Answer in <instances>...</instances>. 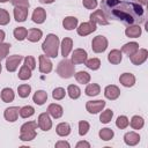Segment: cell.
<instances>
[{
	"mask_svg": "<svg viewBox=\"0 0 148 148\" xmlns=\"http://www.w3.org/2000/svg\"><path fill=\"white\" fill-rule=\"evenodd\" d=\"M24 65H25V66H28L31 71H32V69H35V68H36V61H35V58H34V57H31V56L25 57V58H24Z\"/></svg>",
	"mask_w": 148,
	"mask_h": 148,
	"instance_id": "46",
	"label": "cell"
},
{
	"mask_svg": "<svg viewBox=\"0 0 148 148\" xmlns=\"http://www.w3.org/2000/svg\"><path fill=\"white\" fill-rule=\"evenodd\" d=\"M124 141L128 146H135L140 141V135L135 132H128L124 135Z\"/></svg>",
	"mask_w": 148,
	"mask_h": 148,
	"instance_id": "17",
	"label": "cell"
},
{
	"mask_svg": "<svg viewBox=\"0 0 148 148\" xmlns=\"http://www.w3.org/2000/svg\"><path fill=\"white\" fill-rule=\"evenodd\" d=\"M62 25L66 30H73L77 27V18L74 16H67L62 21Z\"/></svg>",
	"mask_w": 148,
	"mask_h": 148,
	"instance_id": "23",
	"label": "cell"
},
{
	"mask_svg": "<svg viewBox=\"0 0 148 148\" xmlns=\"http://www.w3.org/2000/svg\"><path fill=\"white\" fill-rule=\"evenodd\" d=\"M58 49H59V38L53 34H49L45 40L42 44V50L46 54V57L56 58L58 57Z\"/></svg>",
	"mask_w": 148,
	"mask_h": 148,
	"instance_id": "2",
	"label": "cell"
},
{
	"mask_svg": "<svg viewBox=\"0 0 148 148\" xmlns=\"http://www.w3.org/2000/svg\"><path fill=\"white\" fill-rule=\"evenodd\" d=\"M91 47H92V51L96 52V53H102L106 50L108 47V39L102 36V35H98L96 37H94L92 42H91Z\"/></svg>",
	"mask_w": 148,
	"mask_h": 148,
	"instance_id": "5",
	"label": "cell"
},
{
	"mask_svg": "<svg viewBox=\"0 0 148 148\" xmlns=\"http://www.w3.org/2000/svg\"><path fill=\"white\" fill-rule=\"evenodd\" d=\"M87 52L83 49H76L74 50L72 54V62L73 64H83L87 60Z\"/></svg>",
	"mask_w": 148,
	"mask_h": 148,
	"instance_id": "12",
	"label": "cell"
},
{
	"mask_svg": "<svg viewBox=\"0 0 148 148\" xmlns=\"http://www.w3.org/2000/svg\"><path fill=\"white\" fill-rule=\"evenodd\" d=\"M30 77H31V69H30L28 66L23 65V66L21 67L20 72H18V79H20V80H28V79H30Z\"/></svg>",
	"mask_w": 148,
	"mask_h": 148,
	"instance_id": "36",
	"label": "cell"
},
{
	"mask_svg": "<svg viewBox=\"0 0 148 148\" xmlns=\"http://www.w3.org/2000/svg\"><path fill=\"white\" fill-rule=\"evenodd\" d=\"M113 131L111 130V128H108V127H105V128H102L101 131H99V138L102 139V140H104V141H109V140H111L112 138H113Z\"/></svg>",
	"mask_w": 148,
	"mask_h": 148,
	"instance_id": "34",
	"label": "cell"
},
{
	"mask_svg": "<svg viewBox=\"0 0 148 148\" xmlns=\"http://www.w3.org/2000/svg\"><path fill=\"white\" fill-rule=\"evenodd\" d=\"M89 127H90L89 123H87L84 120H81L79 123V134L80 135H86L88 133V131H89Z\"/></svg>",
	"mask_w": 148,
	"mask_h": 148,
	"instance_id": "45",
	"label": "cell"
},
{
	"mask_svg": "<svg viewBox=\"0 0 148 148\" xmlns=\"http://www.w3.org/2000/svg\"><path fill=\"white\" fill-rule=\"evenodd\" d=\"M139 50V44L135 43V42H130V43H126L123 47H121V52H124L125 54H127L128 57L134 54L136 51Z\"/></svg>",
	"mask_w": 148,
	"mask_h": 148,
	"instance_id": "22",
	"label": "cell"
},
{
	"mask_svg": "<svg viewBox=\"0 0 148 148\" xmlns=\"http://www.w3.org/2000/svg\"><path fill=\"white\" fill-rule=\"evenodd\" d=\"M106 16L121 21L128 25L143 21V7L136 2L126 0H104L102 1Z\"/></svg>",
	"mask_w": 148,
	"mask_h": 148,
	"instance_id": "1",
	"label": "cell"
},
{
	"mask_svg": "<svg viewBox=\"0 0 148 148\" xmlns=\"http://www.w3.org/2000/svg\"><path fill=\"white\" fill-rule=\"evenodd\" d=\"M42 35H43L42 30L32 28V29H29V30H28V34H27V38H28V40H30V42L35 43V42H38V40L40 39Z\"/></svg>",
	"mask_w": 148,
	"mask_h": 148,
	"instance_id": "25",
	"label": "cell"
},
{
	"mask_svg": "<svg viewBox=\"0 0 148 148\" xmlns=\"http://www.w3.org/2000/svg\"><path fill=\"white\" fill-rule=\"evenodd\" d=\"M36 128H37V123L35 121H28L21 126V134L20 139L22 141H31L32 139L36 138Z\"/></svg>",
	"mask_w": 148,
	"mask_h": 148,
	"instance_id": "4",
	"label": "cell"
},
{
	"mask_svg": "<svg viewBox=\"0 0 148 148\" xmlns=\"http://www.w3.org/2000/svg\"><path fill=\"white\" fill-rule=\"evenodd\" d=\"M147 58H148V51H147L146 49H140V50H138L134 54L130 56V59H131L132 64H134V65H136V66L143 64V62L147 60Z\"/></svg>",
	"mask_w": 148,
	"mask_h": 148,
	"instance_id": "6",
	"label": "cell"
},
{
	"mask_svg": "<svg viewBox=\"0 0 148 148\" xmlns=\"http://www.w3.org/2000/svg\"><path fill=\"white\" fill-rule=\"evenodd\" d=\"M1 68H2V67H1V62H0V73H1Z\"/></svg>",
	"mask_w": 148,
	"mask_h": 148,
	"instance_id": "55",
	"label": "cell"
},
{
	"mask_svg": "<svg viewBox=\"0 0 148 148\" xmlns=\"http://www.w3.org/2000/svg\"><path fill=\"white\" fill-rule=\"evenodd\" d=\"M86 66L89 68V69H92V71H96L101 67V60L97 59V58H91V59H88L86 60Z\"/></svg>",
	"mask_w": 148,
	"mask_h": 148,
	"instance_id": "39",
	"label": "cell"
},
{
	"mask_svg": "<svg viewBox=\"0 0 148 148\" xmlns=\"http://www.w3.org/2000/svg\"><path fill=\"white\" fill-rule=\"evenodd\" d=\"M27 34H28V30L24 27H18L14 30V37L17 40H23L24 38H27Z\"/></svg>",
	"mask_w": 148,
	"mask_h": 148,
	"instance_id": "35",
	"label": "cell"
},
{
	"mask_svg": "<svg viewBox=\"0 0 148 148\" xmlns=\"http://www.w3.org/2000/svg\"><path fill=\"white\" fill-rule=\"evenodd\" d=\"M74 72H75V67H74V64L72 62V60L64 58V60H61L58 64L57 73L59 74V76H61L64 79H69L74 75Z\"/></svg>",
	"mask_w": 148,
	"mask_h": 148,
	"instance_id": "3",
	"label": "cell"
},
{
	"mask_svg": "<svg viewBox=\"0 0 148 148\" xmlns=\"http://www.w3.org/2000/svg\"><path fill=\"white\" fill-rule=\"evenodd\" d=\"M125 35L131 38H138L141 35V27L140 25H130L125 30Z\"/></svg>",
	"mask_w": 148,
	"mask_h": 148,
	"instance_id": "24",
	"label": "cell"
},
{
	"mask_svg": "<svg viewBox=\"0 0 148 148\" xmlns=\"http://www.w3.org/2000/svg\"><path fill=\"white\" fill-rule=\"evenodd\" d=\"M75 79H76V81H77L79 83L86 84V83H88V82L90 81V75H89L87 72L81 71V72H77V73L75 74Z\"/></svg>",
	"mask_w": 148,
	"mask_h": 148,
	"instance_id": "32",
	"label": "cell"
},
{
	"mask_svg": "<svg viewBox=\"0 0 148 148\" xmlns=\"http://www.w3.org/2000/svg\"><path fill=\"white\" fill-rule=\"evenodd\" d=\"M22 60H23L22 56H17V54L9 56L6 59V68H7V71L8 72H15Z\"/></svg>",
	"mask_w": 148,
	"mask_h": 148,
	"instance_id": "7",
	"label": "cell"
},
{
	"mask_svg": "<svg viewBox=\"0 0 148 148\" xmlns=\"http://www.w3.org/2000/svg\"><path fill=\"white\" fill-rule=\"evenodd\" d=\"M102 1H104V0H102Z\"/></svg>",
	"mask_w": 148,
	"mask_h": 148,
	"instance_id": "56",
	"label": "cell"
},
{
	"mask_svg": "<svg viewBox=\"0 0 148 148\" xmlns=\"http://www.w3.org/2000/svg\"><path fill=\"white\" fill-rule=\"evenodd\" d=\"M12 3L14 7H23V8H29L30 3L28 0H12Z\"/></svg>",
	"mask_w": 148,
	"mask_h": 148,
	"instance_id": "47",
	"label": "cell"
},
{
	"mask_svg": "<svg viewBox=\"0 0 148 148\" xmlns=\"http://www.w3.org/2000/svg\"><path fill=\"white\" fill-rule=\"evenodd\" d=\"M5 39V31L3 30H0V43H2Z\"/></svg>",
	"mask_w": 148,
	"mask_h": 148,
	"instance_id": "51",
	"label": "cell"
},
{
	"mask_svg": "<svg viewBox=\"0 0 148 148\" xmlns=\"http://www.w3.org/2000/svg\"><path fill=\"white\" fill-rule=\"evenodd\" d=\"M90 21L94 22L95 24H102V25L109 24V21L106 20V16L102 9H97L94 13H91L90 14Z\"/></svg>",
	"mask_w": 148,
	"mask_h": 148,
	"instance_id": "8",
	"label": "cell"
},
{
	"mask_svg": "<svg viewBox=\"0 0 148 148\" xmlns=\"http://www.w3.org/2000/svg\"><path fill=\"white\" fill-rule=\"evenodd\" d=\"M56 131H57V134L58 135H60V136H67L71 133V126L67 123H60V124H58Z\"/></svg>",
	"mask_w": 148,
	"mask_h": 148,
	"instance_id": "28",
	"label": "cell"
},
{
	"mask_svg": "<svg viewBox=\"0 0 148 148\" xmlns=\"http://www.w3.org/2000/svg\"><path fill=\"white\" fill-rule=\"evenodd\" d=\"M99 91H101V88H99V86L97 83H90V84H88L87 88H86V90H84V92H86L87 96H96V95L99 94Z\"/></svg>",
	"mask_w": 148,
	"mask_h": 148,
	"instance_id": "30",
	"label": "cell"
},
{
	"mask_svg": "<svg viewBox=\"0 0 148 148\" xmlns=\"http://www.w3.org/2000/svg\"><path fill=\"white\" fill-rule=\"evenodd\" d=\"M139 2H140L141 5H145V6L147 5V0H139Z\"/></svg>",
	"mask_w": 148,
	"mask_h": 148,
	"instance_id": "53",
	"label": "cell"
},
{
	"mask_svg": "<svg viewBox=\"0 0 148 148\" xmlns=\"http://www.w3.org/2000/svg\"><path fill=\"white\" fill-rule=\"evenodd\" d=\"M38 127L43 131H49L51 130L52 127V121L50 119V116L49 113L44 112V113H40L39 117H38Z\"/></svg>",
	"mask_w": 148,
	"mask_h": 148,
	"instance_id": "11",
	"label": "cell"
},
{
	"mask_svg": "<svg viewBox=\"0 0 148 148\" xmlns=\"http://www.w3.org/2000/svg\"><path fill=\"white\" fill-rule=\"evenodd\" d=\"M104 95H105V97H106L108 99L113 101V99H116V98L119 97L120 90H119V88H118L117 86L110 84V86L105 87V89H104Z\"/></svg>",
	"mask_w": 148,
	"mask_h": 148,
	"instance_id": "13",
	"label": "cell"
},
{
	"mask_svg": "<svg viewBox=\"0 0 148 148\" xmlns=\"http://www.w3.org/2000/svg\"><path fill=\"white\" fill-rule=\"evenodd\" d=\"M61 147H66V148H69L71 146H69V143L67 142V141H58L57 143H56V148H61Z\"/></svg>",
	"mask_w": 148,
	"mask_h": 148,
	"instance_id": "49",
	"label": "cell"
},
{
	"mask_svg": "<svg viewBox=\"0 0 148 148\" xmlns=\"http://www.w3.org/2000/svg\"><path fill=\"white\" fill-rule=\"evenodd\" d=\"M18 113H20V116L22 118H29V117H31L35 113V109L32 106H30V105H25V106L20 109Z\"/></svg>",
	"mask_w": 148,
	"mask_h": 148,
	"instance_id": "38",
	"label": "cell"
},
{
	"mask_svg": "<svg viewBox=\"0 0 148 148\" xmlns=\"http://www.w3.org/2000/svg\"><path fill=\"white\" fill-rule=\"evenodd\" d=\"M128 124H130V121H128V118L126 116H119L117 118V120H116V126L118 128H120V130L126 128L128 126Z\"/></svg>",
	"mask_w": 148,
	"mask_h": 148,
	"instance_id": "41",
	"label": "cell"
},
{
	"mask_svg": "<svg viewBox=\"0 0 148 148\" xmlns=\"http://www.w3.org/2000/svg\"><path fill=\"white\" fill-rule=\"evenodd\" d=\"M65 95H66V92H65V89L64 88H56L54 90H53V92H52V97L54 98V99H57V101H59V99H62L64 97H65Z\"/></svg>",
	"mask_w": 148,
	"mask_h": 148,
	"instance_id": "44",
	"label": "cell"
},
{
	"mask_svg": "<svg viewBox=\"0 0 148 148\" xmlns=\"http://www.w3.org/2000/svg\"><path fill=\"white\" fill-rule=\"evenodd\" d=\"M81 147H86V148H89L90 147V143L87 142V141H80L76 143V148H81Z\"/></svg>",
	"mask_w": 148,
	"mask_h": 148,
	"instance_id": "50",
	"label": "cell"
},
{
	"mask_svg": "<svg viewBox=\"0 0 148 148\" xmlns=\"http://www.w3.org/2000/svg\"><path fill=\"white\" fill-rule=\"evenodd\" d=\"M72 46H73V40L71 38H68V37H65L62 39L61 46H60L61 47V56L64 58H66L69 54V52L72 51Z\"/></svg>",
	"mask_w": 148,
	"mask_h": 148,
	"instance_id": "18",
	"label": "cell"
},
{
	"mask_svg": "<svg viewBox=\"0 0 148 148\" xmlns=\"http://www.w3.org/2000/svg\"><path fill=\"white\" fill-rule=\"evenodd\" d=\"M67 92H68V96L72 98V99H76L80 97L81 95V90L75 84H69L68 88H67Z\"/></svg>",
	"mask_w": 148,
	"mask_h": 148,
	"instance_id": "31",
	"label": "cell"
},
{
	"mask_svg": "<svg viewBox=\"0 0 148 148\" xmlns=\"http://www.w3.org/2000/svg\"><path fill=\"white\" fill-rule=\"evenodd\" d=\"M18 112H20V109L17 106H10V108H7L5 110V113H3V117L7 121H15L18 117Z\"/></svg>",
	"mask_w": 148,
	"mask_h": 148,
	"instance_id": "14",
	"label": "cell"
},
{
	"mask_svg": "<svg viewBox=\"0 0 148 148\" xmlns=\"http://www.w3.org/2000/svg\"><path fill=\"white\" fill-rule=\"evenodd\" d=\"M62 112H64L62 108H61L59 104H56V103L50 104L49 108H47V113L51 114V116H52L53 118H56V119L60 118V117L62 116Z\"/></svg>",
	"mask_w": 148,
	"mask_h": 148,
	"instance_id": "20",
	"label": "cell"
},
{
	"mask_svg": "<svg viewBox=\"0 0 148 148\" xmlns=\"http://www.w3.org/2000/svg\"><path fill=\"white\" fill-rule=\"evenodd\" d=\"M54 0H39L40 3H52Z\"/></svg>",
	"mask_w": 148,
	"mask_h": 148,
	"instance_id": "52",
	"label": "cell"
},
{
	"mask_svg": "<svg viewBox=\"0 0 148 148\" xmlns=\"http://www.w3.org/2000/svg\"><path fill=\"white\" fill-rule=\"evenodd\" d=\"M28 8L23 7H15L14 8V17L17 22H24L28 16Z\"/></svg>",
	"mask_w": 148,
	"mask_h": 148,
	"instance_id": "21",
	"label": "cell"
},
{
	"mask_svg": "<svg viewBox=\"0 0 148 148\" xmlns=\"http://www.w3.org/2000/svg\"><path fill=\"white\" fill-rule=\"evenodd\" d=\"M45 18H46V12H45V9L42 8V7H37L34 10V13H32V21L35 23L40 24V23H43L45 21Z\"/></svg>",
	"mask_w": 148,
	"mask_h": 148,
	"instance_id": "16",
	"label": "cell"
},
{
	"mask_svg": "<svg viewBox=\"0 0 148 148\" xmlns=\"http://www.w3.org/2000/svg\"><path fill=\"white\" fill-rule=\"evenodd\" d=\"M119 82H120L124 87H132V86H134V83H135V77H134V75L131 74V73H124V74L120 75Z\"/></svg>",
	"mask_w": 148,
	"mask_h": 148,
	"instance_id": "19",
	"label": "cell"
},
{
	"mask_svg": "<svg viewBox=\"0 0 148 148\" xmlns=\"http://www.w3.org/2000/svg\"><path fill=\"white\" fill-rule=\"evenodd\" d=\"M7 1H9V0H0V2H7Z\"/></svg>",
	"mask_w": 148,
	"mask_h": 148,
	"instance_id": "54",
	"label": "cell"
},
{
	"mask_svg": "<svg viewBox=\"0 0 148 148\" xmlns=\"http://www.w3.org/2000/svg\"><path fill=\"white\" fill-rule=\"evenodd\" d=\"M112 116H113L112 110H111V109H108V110H105V111H103V112L101 113L99 120H101V123H103V124H108V123L111 121Z\"/></svg>",
	"mask_w": 148,
	"mask_h": 148,
	"instance_id": "40",
	"label": "cell"
},
{
	"mask_svg": "<svg viewBox=\"0 0 148 148\" xmlns=\"http://www.w3.org/2000/svg\"><path fill=\"white\" fill-rule=\"evenodd\" d=\"M46 99H47V94L44 90H37L34 94V97H32V101L37 105H43L46 102Z\"/></svg>",
	"mask_w": 148,
	"mask_h": 148,
	"instance_id": "26",
	"label": "cell"
},
{
	"mask_svg": "<svg viewBox=\"0 0 148 148\" xmlns=\"http://www.w3.org/2000/svg\"><path fill=\"white\" fill-rule=\"evenodd\" d=\"M30 91H31V87L29 84H21L18 86L17 88V92H18V96L22 97V98H25L30 95Z\"/></svg>",
	"mask_w": 148,
	"mask_h": 148,
	"instance_id": "37",
	"label": "cell"
},
{
	"mask_svg": "<svg viewBox=\"0 0 148 148\" xmlns=\"http://www.w3.org/2000/svg\"><path fill=\"white\" fill-rule=\"evenodd\" d=\"M14 97H15V94H14L13 89H10V88H5V89H2V91H1V99H2L5 103L13 102Z\"/></svg>",
	"mask_w": 148,
	"mask_h": 148,
	"instance_id": "29",
	"label": "cell"
},
{
	"mask_svg": "<svg viewBox=\"0 0 148 148\" xmlns=\"http://www.w3.org/2000/svg\"><path fill=\"white\" fill-rule=\"evenodd\" d=\"M108 60L111 64H113V65L119 64L121 61V51H119V50H112L109 53V56H108Z\"/></svg>",
	"mask_w": 148,
	"mask_h": 148,
	"instance_id": "27",
	"label": "cell"
},
{
	"mask_svg": "<svg viewBox=\"0 0 148 148\" xmlns=\"http://www.w3.org/2000/svg\"><path fill=\"white\" fill-rule=\"evenodd\" d=\"M76 29H77V34L80 36H87V35H89L96 30V24L94 22L89 21V22L81 23L79 25V28H76Z\"/></svg>",
	"mask_w": 148,
	"mask_h": 148,
	"instance_id": "10",
	"label": "cell"
},
{
	"mask_svg": "<svg viewBox=\"0 0 148 148\" xmlns=\"http://www.w3.org/2000/svg\"><path fill=\"white\" fill-rule=\"evenodd\" d=\"M130 124H131V126H132L134 130H140V128L143 127L145 120H143V118L140 117V116H134V117H132Z\"/></svg>",
	"mask_w": 148,
	"mask_h": 148,
	"instance_id": "33",
	"label": "cell"
},
{
	"mask_svg": "<svg viewBox=\"0 0 148 148\" xmlns=\"http://www.w3.org/2000/svg\"><path fill=\"white\" fill-rule=\"evenodd\" d=\"M10 44L9 43H0V60L5 59L9 52Z\"/></svg>",
	"mask_w": 148,
	"mask_h": 148,
	"instance_id": "43",
	"label": "cell"
},
{
	"mask_svg": "<svg viewBox=\"0 0 148 148\" xmlns=\"http://www.w3.org/2000/svg\"><path fill=\"white\" fill-rule=\"evenodd\" d=\"M82 3L87 9H95L97 7V0H83Z\"/></svg>",
	"mask_w": 148,
	"mask_h": 148,
	"instance_id": "48",
	"label": "cell"
},
{
	"mask_svg": "<svg viewBox=\"0 0 148 148\" xmlns=\"http://www.w3.org/2000/svg\"><path fill=\"white\" fill-rule=\"evenodd\" d=\"M39 71L45 74L52 71V62L46 56H39Z\"/></svg>",
	"mask_w": 148,
	"mask_h": 148,
	"instance_id": "15",
	"label": "cell"
},
{
	"mask_svg": "<svg viewBox=\"0 0 148 148\" xmlns=\"http://www.w3.org/2000/svg\"><path fill=\"white\" fill-rule=\"evenodd\" d=\"M10 21V16L9 13L2 8H0V25H6L8 24Z\"/></svg>",
	"mask_w": 148,
	"mask_h": 148,
	"instance_id": "42",
	"label": "cell"
},
{
	"mask_svg": "<svg viewBox=\"0 0 148 148\" xmlns=\"http://www.w3.org/2000/svg\"><path fill=\"white\" fill-rule=\"evenodd\" d=\"M105 106V102L102 99L98 101H89L86 104V109L89 113H98L99 111L103 110V108Z\"/></svg>",
	"mask_w": 148,
	"mask_h": 148,
	"instance_id": "9",
	"label": "cell"
}]
</instances>
